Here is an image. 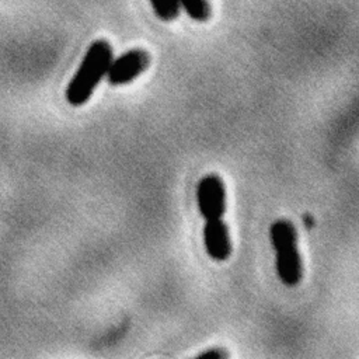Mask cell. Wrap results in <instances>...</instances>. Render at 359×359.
<instances>
[{
    "label": "cell",
    "instance_id": "1",
    "mask_svg": "<svg viewBox=\"0 0 359 359\" xmlns=\"http://www.w3.org/2000/svg\"><path fill=\"white\" fill-rule=\"evenodd\" d=\"M112 59V48L107 41L97 39L88 46L65 91L72 107H81L91 98L101 80L107 77Z\"/></svg>",
    "mask_w": 359,
    "mask_h": 359
},
{
    "label": "cell",
    "instance_id": "2",
    "mask_svg": "<svg viewBox=\"0 0 359 359\" xmlns=\"http://www.w3.org/2000/svg\"><path fill=\"white\" fill-rule=\"evenodd\" d=\"M269 237L276 255L275 266L279 280L286 286H296L303 276V262L293 223L286 219L275 220L269 227Z\"/></svg>",
    "mask_w": 359,
    "mask_h": 359
},
{
    "label": "cell",
    "instance_id": "3",
    "mask_svg": "<svg viewBox=\"0 0 359 359\" xmlns=\"http://www.w3.org/2000/svg\"><path fill=\"white\" fill-rule=\"evenodd\" d=\"M196 206L205 220L222 219L226 212V188L217 174L203 175L196 185Z\"/></svg>",
    "mask_w": 359,
    "mask_h": 359
},
{
    "label": "cell",
    "instance_id": "4",
    "mask_svg": "<svg viewBox=\"0 0 359 359\" xmlns=\"http://www.w3.org/2000/svg\"><path fill=\"white\" fill-rule=\"evenodd\" d=\"M149 55L143 49H130L125 53L114 57L108 73L107 81L111 86H123L139 77L149 66Z\"/></svg>",
    "mask_w": 359,
    "mask_h": 359
},
{
    "label": "cell",
    "instance_id": "5",
    "mask_svg": "<svg viewBox=\"0 0 359 359\" xmlns=\"http://www.w3.org/2000/svg\"><path fill=\"white\" fill-rule=\"evenodd\" d=\"M203 245L206 254L215 261H226L231 255L229 227L222 219L205 220Z\"/></svg>",
    "mask_w": 359,
    "mask_h": 359
},
{
    "label": "cell",
    "instance_id": "6",
    "mask_svg": "<svg viewBox=\"0 0 359 359\" xmlns=\"http://www.w3.org/2000/svg\"><path fill=\"white\" fill-rule=\"evenodd\" d=\"M181 8L185 11V14L196 21V22H205L210 18L212 8L209 0H178Z\"/></svg>",
    "mask_w": 359,
    "mask_h": 359
},
{
    "label": "cell",
    "instance_id": "7",
    "mask_svg": "<svg viewBox=\"0 0 359 359\" xmlns=\"http://www.w3.org/2000/svg\"><path fill=\"white\" fill-rule=\"evenodd\" d=\"M154 14L161 21H172L180 15L181 6L178 0H149Z\"/></svg>",
    "mask_w": 359,
    "mask_h": 359
},
{
    "label": "cell",
    "instance_id": "8",
    "mask_svg": "<svg viewBox=\"0 0 359 359\" xmlns=\"http://www.w3.org/2000/svg\"><path fill=\"white\" fill-rule=\"evenodd\" d=\"M224 356H227V355L224 352H222L220 349H209V351L198 355V358H213V359H220Z\"/></svg>",
    "mask_w": 359,
    "mask_h": 359
}]
</instances>
